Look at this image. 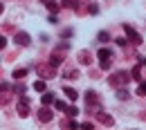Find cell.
<instances>
[{"instance_id": "cell-1", "label": "cell", "mask_w": 146, "mask_h": 130, "mask_svg": "<svg viewBox=\"0 0 146 130\" xmlns=\"http://www.w3.org/2000/svg\"><path fill=\"white\" fill-rule=\"evenodd\" d=\"M36 74L43 79V81H50V79H56V67L52 63H38L36 65Z\"/></svg>"}, {"instance_id": "cell-2", "label": "cell", "mask_w": 146, "mask_h": 130, "mask_svg": "<svg viewBox=\"0 0 146 130\" xmlns=\"http://www.w3.org/2000/svg\"><path fill=\"white\" fill-rule=\"evenodd\" d=\"M128 81H130L128 72H115V74L110 76V85H115V88H124Z\"/></svg>"}, {"instance_id": "cell-3", "label": "cell", "mask_w": 146, "mask_h": 130, "mask_svg": "<svg viewBox=\"0 0 146 130\" xmlns=\"http://www.w3.org/2000/svg\"><path fill=\"white\" fill-rule=\"evenodd\" d=\"M65 47H68V45L63 43V45H61L58 49H54V52H52V56H50V63H52L54 67H58V65H63V58H65V56H63V52H65Z\"/></svg>"}, {"instance_id": "cell-4", "label": "cell", "mask_w": 146, "mask_h": 130, "mask_svg": "<svg viewBox=\"0 0 146 130\" xmlns=\"http://www.w3.org/2000/svg\"><path fill=\"white\" fill-rule=\"evenodd\" d=\"M52 119H54V112L50 110L47 106H43V108L38 110V121H43V123H50Z\"/></svg>"}, {"instance_id": "cell-5", "label": "cell", "mask_w": 146, "mask_h": 130, "mask_svg": "<svg viewBox=\"0 0 146 130\" xmlns=\"http://www.w3.org/2000/svg\"><path fill=\"white\" fill-rule=\"evenodd\" d=\"M18 114L23 117V119H25V117H29V101H27L25 96L18 101Z\"/></svg>"}, {"instance_id": "cell-6", "label": "cell", "mask_w": 146, "mask_h": 130, "mask_svg": "<svg viewBox=\"0 0 146 130\" xmlns=\"http://www.w3.org/2000/svg\"><path fill=\"white\" fill-rule=\"evenodd\" d=\"M124 32H126V36L130 38V40H133V43H135V45H139V43H142V36H139V34H137V32H135V29H133V27H124Z\"/></svg>"}, {"instance_id": "cell-7", "label": "cell", "mask_w": 146, "mask_h": 130, "mask_svg": "<svg viewBox=\"0 0 146 130\" xmlns=\"http://www.w3.org/2000/svg\"><path fill=\"white\" fill-rule=\"evenodd\" d=\"M16 43H18L20 47H27V45L32 43V38H29L27 32H18V34H16Z\"/></svg>"}, {"instance_id": "cell-8", "label": "cell", "mask_w": 146, "mask_h": 130, "mask_svg": "<svg viewBox=\"0 0 146 130\" xmlns=\"http://www.w3.org/2000/svg\"><path fill=\"white\" fill-rule=\"evenodd\" d=\"M86 103H88L90 108L99 103V96H97V92H94V90H88V92H86Z\"/></svg>"}, {"instance_id": "cell-9", "label": "cell", "mask_w": 146, "mask_h": 130, "mask_svg": "<svg viewBox=\"0 0 146 130\" xmlns=\"http://www.w3.org/2000/svg\"><path fill=\"white\" fill-rule=\"evenodd\" d=\"M97 119H99V123H104V126H112V123H115V119H112L110 114H106V112H97Z\"/></svg>"}, {"instance_id": "cell-10", "label": "cell", "mask_w": 146, "mask_h": 130, "mask_svg": "<svg viewBox=\"0 0 146 130\" xmlns=\"http://www.w3.org/2000/svg\"><path fill=\"white\" fill-rule=\"evenodd\" d=\"M79 63H81V65H90V63H92L90 52H86V49H83V52H79Z\"/></svg>"}, {"instance_id": "cell-11", "label": "cell", "mask_w": 146, "mask_h": 130, "mask_svg": "<svg viewBox=\"0 0 146 130\" xmlns=\"http://www.w3.org/2000/svg\"><path fill=\"white\" fill-rule=\"evenodd\" d=\"M63 94H65L70 101H76V99H79V92H76V90H72V88H63Z\"/></svg>"}, {"instance_id": "cell-12", "label": "cell", "mask_w": 146, "mask_h": 130, "mask_svg": "<svg viewBox=\"0 0 146 130\" xmlns=\"http://www.w3.org/2000/svg\"><path fill=\"white\" fill-rule=\"evenodd\" d=\"M65 114H68V117H72V119H76L79 108H76V106H68V108H65Z\"/></svg>"}, {"instance_id": "cell-13", "label": "cell", "mask_w": 146, "mask_h": 130, "mask_svg": "<svg viewBox=\"0 0 146 130\" xmlns=\"http://www.w3.org/2000/svg\"><path fill=\"white\" fill-rule=\"evenodd\" d=\"M97 56L104 61V58H112V54H110V49H106V47H101L99 52H97Z\"/></svg>"}, {"instance_id": "cell-14", "label": "cell", "mask_w": 146, "mask_h": 130, "mask_svg": "<svg viewBox=\"0 0 146 130\" xmlns=\"http://www.w3.org/2000/svg\"><path fill=\"white\" fill-rule=\"evenodd\" d=\"M50 103H54V94L45 92V94H43V106H50Z\"/></svg>"}, {"instance_id": "cell-15", "label": "cell", "mask_w": 146, "mask_h": 130, "mask_svg": "<svg viewBox=\"0 0 146 130\" xmlns=\"http://www.w3.org/2000/svg\"><path fill=\"white\" fill-rule=\"evenodd\" d=\"M47 9H50L52 14H58V9H61V5H56L54 0H50V2H47Z\"/></svg>"}, {"instance_id": "cell-16", "label": "cell", "mask_w": 146, "mask_h": 130, "mask_svg": "<svg viewBox=\"0 0 146 130\" xmlns=\"http://www.w3.org/2000/svg\"><path fill=\"white\" fill-rule=\"evenodd\" d=\"M34 90H36V92H45V81H43V79H38L36 83H34Z\"/></svg>"}, {"instance_id": "cell-17", "label": "cell", "mask_w": 146, "mask_h": 130, "mask_svg": "<svg viewBox=\"0 0 146 130\" xmlns=\"http://www.w3.org/2000/svg\"><path fill=\"white\" fill-rule=\"evenodd\" d=\"M61 5L68 9H76V0H61Z\"/></svg>"}, {"instance_id": "cell-18", "label": "cell", "mask_w": 146, "mask_h": 130, "mask_svg": "<svg viewBox=\"0 0 146 130\" xmlns=\"http://www.w3.org/2000/svg\"><path fill=\"white\" fill-rule=\"evenodd\" d=\"M137 94H139V96H146V81H142V83L137 85Z\"/></svg>"}, {"instance_id": "cell-19", "label": "cell", "mask_w": 146, "mask_h": 130, "mask_svg": "<svg viewBox=\"0 0 146 130\" xmlns=\"http://www.w3.org/2000/svg\"><path fill=\"white\" fill-rule=\"evenodd\" d=\"M110 63H112V58H104V61L99 63V67H101V70H110Z\"/></svg>"}, {"instance_id": "cell-20", "label": "cell", "mask_w": 146, "mask_h": 130, "mask_svg": "<svg viewBox=\"0 0 146 130\" xmlns=\"http://www.w3.org/2000/svg\"><path fill=\"white\" fill-rule=\"evenodd\" d=\"M25 74H27V70H25V67H20V70H14V76H16L18 81H20V79H23Z\"/></svg>"}, {"instance_id": "cell-21", "label": "cell", "mask_w": 146, "mask_h": 130, "mask_svg": "<svg viewBox=\"0 0 146 130\" xmlns=\"http://www.w3.org/2000/svg\"><path fill=\"white\" fill-rule=\"evenodd\" d=\"M65 79H79V72L76 70H65Z\"/></svg>"}, {"instance_id": "cell-22", "label": "cell", "mask_w": 146, "mask_h": 130, "mask_svg": "<svg viewBox=\"0 0 146 130\" xmlns=\"http://www.w3.org/2000/svg\"><path fill=\"white\" fill-rule=\"evenodd\" d=\"M139 72H142V70H139V65H135V67H133V72H130V79H137V81H139V79H142V76H139Z\"/></svg>"}, {"instance_id": "cell-23", "label": "cell", "mask_w": 146, "mask_h": 130, "mask_svg": "<svg viewBox=\"0 0 146 130\" xmlns=\"http://www.w3.org/2000/svg\"><path fill=\"white\" fill-rule=\"evenodd\" d=\"M54 108H56V110H65L68 106H65L63 101H56V99H54Z\"/></svg>"}, {"instance_id": "cell-24", "label": "cell", "mask_w": 146, "mask_h": 130, "mask_svg": "<svg viewBox=\"0 0 146 130\" xmlns=\"http://www.w3.org/2000/svg\"><path fill=\"white\" fill-rule=\"evenodd\" d=\"M117 99H121V101H124V99H128V92H126V90H121V88H119V92H117Z\"/></svg>"}, {"instance_id": "cell-25", "label": "cell", "mask_w": 146, "mask_h": 130, "mask_svg": "<svg viewBox=\"0 0 146 130\" xmlns=\"http://www.w3.org/2000/svg\"><path fill=\"white\" fill-rule=\"evenodd\" d=\"M9 103V94H0V106H7Z\"/></svg>"}, {"instance_id": "cell-26", "label": "cell", "mask_w": 146, "mask_h": 130, "mask_svg": "<svg viewBox=\"0 0 146 130\" xmlns=\"http://www.w3.org/2000/svg\"><path fill=\"white\" fill-rule=\"evenodd\" d=\"M14 90H16V92H18V94H25V90H27V88H25V85H23V83H18V85H16V88H14Z\"/></svg>"}, {"instance_id": "cell-27", "label": "cell", "mask_w": 146, "mask_h": 130, "mask_svg": "<svg viewBox=\"0 0 146 130\" xmlns=\"http://www.w3.org/2000/svg\"><path fill=\"white\" fill-rule=\"evenodd\" d=\"M7 90H9V85H7L5 81H0V92H7Z\"/></svg>"}, {"instance_id": "cell-28", "label": "cell", "mask_w": 146, "mask_h": 130, "mask_svg": "<svg viewBox=\"0 0 146 130\" xmlns=\"http://www.w3.org/2000/svg\"><path fill=\"white\" fill-rule=\"evenodd\" d=\"M5 47H7V38L0 36V49H5Z\"/></svg>"}, {"instance_id": "cell-29", "label": "cell", "mask_w": 146, "mask_h": 130, "mask_svg": "<svg viewBox=\"0 0 146 130\" xmlns=\"http://www.w3.org/2000/svg\"><path fill=\"white\" fill-rule=\"evenodd\" d=\"M99 40H101V43H106V40H108V34H106V32H101V34H99Z\"/></svg>"}, {"instance_id": "cell-30", "label": "cell", "mask_w": 146, "mask_h": 130, "mask_svg": "<svg viewBox=\"0 0 146 130\" xmlns=\"http://www.w3.org/2000/svg\"><path fill=\"white\" fill-rule=\"evenodd\" d=\"M2 11H5V5H2V2H0V14H2Z\"/></svg>"}, {"instance_id": "cell-31", "label": "cell", "mask_w": 146, "mask_h": 130, "mask_svg": "<svg viewBox=\"0 0 146 130\" xmlns=\"http://www.w3.org/2000/svg\"><path fill=\"white\" fill-rule=\"evenodd\" d=\"M43 2H45V5H47V2H50V0H43Z\"/></svg>"}, {"instance_id": "cell-32", "label": "cell", "mask_w": 146, "mask_h": 130, "mask_svg": "<svg viewBox=\"0 0 146 130\" xmlns=\"http://www.w3.org/2000/svg\"><path fill=\"white\" fill-rule=\"evenodd\" d=\"M142 63H146V58H142Z\"/></svg>"}]
</instances>
